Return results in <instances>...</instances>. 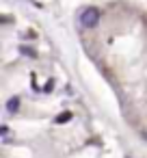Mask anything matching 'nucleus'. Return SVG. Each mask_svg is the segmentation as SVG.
Returning <instances> with one entry per match:
<instances>
[{
    "label": "nucleus",
    "instance_id": "nucleus-4",
    "mask_svg": "<svg viewBox=\"0 0 147 158\" xmlns=\"http://www.w3.org/2000/svg\"><path fill=\"white\" fill-rule=\"evenodd\" d=\"M20 52H22V54H26V56H35V50H33V48H28V46H22V48H20Z\"/></svg>",
    "mask_w": 147,
    "mask_h": 158
},
{
    "label": "nucleus",
    "instance_id": "nucleus-3",
    "mask_svg": "<svg viewBox=\"0 0 147 158\" xmlns=\"http://www.w3.org/2000/svg\"><path fill=\"white\" fill-rule=\"evenodd\" d=\"M69 119H71V113H69V110H65V113H59L54 121H56V123H67Z\"/></svg>",
    "mask_w": 147,
    "mask_h": 158
},
{
    "label": "nucleus",
    "instance_id": "nucleus-1",
    "mask_svg": "<svg viewBox=\"0 0 147 158\" xmlns=\"http://www.w3.org/2000/svg\"><path fill=\"white\" fill-rule=\"evenodd\" d=\"M80 22H82V26H87V28L97 26V22H100V9H95V7L84 9L82 15H80Z\"/></svg>",
    "mask_w": 147,
    "mask_h": 158
},
{
    "label": "nucleus",
    "instance_id": "nucleus-2",
    "mask_svg": "<svg viewBox=\"0 0 147 158\" xmlns=\"http://www.w3.org/2000/svg\"><path fill=\"white\" fill-rule=\"evenodd\" d=\"M7 110H9V113H18V110H20V98H18V95H13V98L7 102Z\"/></svg>",
    "mask_w": 147,
    "mask_h": 158
},
{
    "label": "nucleus",
    "instance_id": "nucleus-5",
    "mask_svg": "<svg viewBox=\"0 0 147 158\" xmlns=\"http://www.w3.org/2000/svg\"><path fill=\"white\" fill-rule=\"evenodd\" d=\"M52 89H54V80H48V82H46V87H43V91H46V93H50Z\"/></svg>",
    "mask_w": 147,
    "mask_h": 158
}]
</instances>
